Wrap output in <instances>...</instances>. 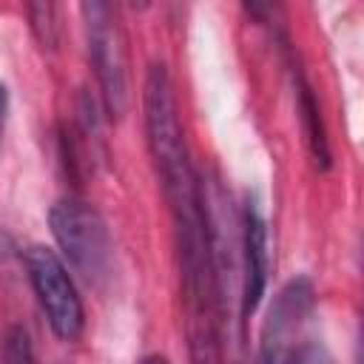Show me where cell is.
<instances>
[{
    "mask_svg": "<svg viewBox=\"0 0 364 364\" xmlns=\"http://www.w3.org/2000/svg\"><path fill=\"white\" fill-rule=\"evenodd\" d=\"M242 262H245V270H242L239 313H242V318H250L264 296L267 273H270L267 222L253 202H247L245 216H242Z\"/></svg>",
    "mask_w": 364,
    "mask_h": 364,
    "instance_id": "cell-6",
    "label": "cell"
},
{
    "mask_svg": "<svg viewBox=\"0 0 364 364\" xmlns=\"http://www.w3.org/2000/svg\"><path fill=\"white\" fill-rule=\"evenodd\" d=\"M142 108H145V134H148V148L156 165V173L162 179V191L168 205L182 202L185 196H196L202 188L199 173L193 171L188 142H185V128L179 119V105L173 94L171 74L162 63H154L145 77V91H142Z\"/></svg>",
    "mask_w": 364,
    "mask_h": 364,
    "instance_id": "cell-1",
    "label": "cell"
},
{
    "mask_svg": "<svg viewBox=\"0 0 364 364\" xmlns=\"http://www.w3.org/2000/svg\"><path fill=\"white\" fill-rule=\"evenodd\" d=\"M80 11L102 105L111 119H119L128 108V46L119 14L108 3H82Z\"/></svg>",
    "mask_w": 364,
    "mask_h": 364,
    "instance_id": "cell-3",
    "label": "cell"
},
{
    "mask_svg": "<svg viewBox=\"0 0 364 364\" xmlns=\"http://www.w3.org/2000/svg\"><path fill=\"white\" fill-rule=\"evenodd\" d=\"M282 364H336V358L330 355V350H327L324 344H318V341H304V344L293 347V350L282 358Z\"/></svg>",
    "mask_w": 364,
    "mask_h": 364,
    "instance_id": "cell-10",
    "label": "cell"
},
{
    "mask_svg": "<svg viewBox=\"0 0 364 364\" xmlns=\"http://www.w3.org/2000/svg\"><path fill=\"white\" fill-rule=\"evenodd\" d=\"M296 94H299V111H301V122H304V134H307V145L310 154L316 159V165L327 168L330 165V145H327V131L321 122V111L318 102L310 91V85L304 82L301 74H296Z\"/></svg>",
    "mask_w": 364,
    "mask_h": 364,
    "instance_id": "cell-7",
    "label": "cell"
},
{
    "mask_svg": "<svg viewBox=\"0 0 364 364\" xmlns=\"http://www.w3.org/2000/svg\"><path fill=\"white\" fill-rule=\"evenodd\" d=\"M313 284L310 279H293L282 287V293L276 296L270 316L264 321L262 330V353H259V364H282V358L293 350L290 338L296 336L299 324L307 318L310 307H313Z\"/></svg>",
    "mask_w": 364,
    "mask_h": 364,
    "instance_id": "cell-5",
    "label": "cell"
},
{
    "mask_svg": "<svg viewBox=\"0 0 364 364\" xmlns=\"http://www.w3.org/2000/svg\"><path fill=\"white\" fill-rule=\"evenodd\" d=\"M0 364H34V347L20 324H11L0 341Z\"/></svg>",
    "mask_w": 364,
    "mask_h": 364,
    "instance_id": "cell-8",
    "label": "cell"
},
{
    "mask_svg": "<svg viewBox=\"0 0 364 364\" xmlns=\"http://www.w3.org/2000/svg\"><path fill=\"white\" fill-rule=\"evenodd\" d=\"M51 233L68 264L91 284L108 279L114 264V245L100 210L77 196L60 199L48 210Z\"/></svg>",
    "mask_w": 364,
    "mask_h": 364,
    "instance_id": "cell-2",
    "label": "cell"
},
{
    "mask_svg": "<svg viewBox=\"0 0 364 364\" xmlns=\"http://www.w3.org/2000/svg\"><path fill=\"white\" fill-rule=\"evenodd\" d=\"M6 117H9V94H6V85L0 82V136L6 128Z\"/></svg>",
    "mask_w": 364,
    "mask_h": 364,
    "instance_id": "cell-11",
    "label": "cell"
},
{
    "mask_svg": "<svg viewBox=\"0 0 364 364\" xmlns=\"http://www.w3.org/2000/svg\"><path fill=\"white\" fill-rule=\"evenodd\" d=\"M136 364H168V358H162V355H142Z\"/></svg>",
    "mask_w": 364,
    "mask_h": 364,
    "instance_id": "cell-12",
    "label": "cell"
},
{
    "mask_svg": "<svg viewBox=\"0 0 364 364\" xmlns=\"http://www.w3.org/2000/svg\"><path fill=\"white\" fill-rule=\"evenodd\" d=\"M28 17H31V31H34V37L43 43V48H54V46H57L54 6H48V3L28 6Z\"/></svg>",
    "mask_w": 364,
    "mask_h": 364,
    "instance_id": "cell-9",
    "label": "cell"
},
{
    "mask_svg": "<svg viewBox=\"0 0 364 364\" xmlns=\"http://www.w3.org/2000/svg\"><path fill=\"white\" fill-rule=\"evenodd\" d=\"M23 264L54 336L63 341H77L85 330V307L65 262L51 247L31 245L23 253Z\"/></svg>",
    "mask_w": 364,
    "mask_h": 364,
    "instance_id": "cell-4",
    "label": "cell"
}]
</instances>
